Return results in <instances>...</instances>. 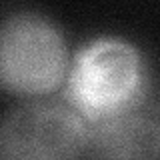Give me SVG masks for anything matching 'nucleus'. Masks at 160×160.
Instances as JSON below:
<instances>
[{
  "instance_id": "obj_3",
  "label": "nucleus",
  "mask_w": 160,
  "mask_h": 160,
  "mask_svg": "<svg viewBox=\"0 0 160 160\" xmlns=\"http://www.w3.org/2000/svg\"><path fill=\"white\" fill-rule=\"evenodd\" d=\"M86 142V120L58 102H30L0 120V158H78Z\"/></svg>"
},
{
  "instance_id": "obj_2",
  "label": "nucleus",
  "mask_w": 160,
  "mask_h": 160,
  "mask_svg": "<svg viewBox=\"0 0 160 160\" xmlns=\"http://www.w3.org/2000/svg\"><path fill=\"white\" fill-rule=\"evenodd\" d=\"M66 70V42L50 20L16 12L0 22V90L16 96L50 94Z\"/></svg>"
},
{
  "instance_id": "obj_1",
  "label": "nucleus",
  "mask_w": 160,
  "mask_h": 160,
  "mask_svg": "<svg viewBox=\"0 0 160 160\" xmlns=\"http://www.w3.org/2000/svg\"><path fill=\"white\" fill-rule=\"evenodd\" d=\"M144 64L138 50L124 40L102 38L74 56L66 100L86 122H100L134 110L144 98Z\"/></svg>"
},
{
  "instance_id": "obj_4",
  "label": "nucleus",
  "mask_w": 160,
  "mask_h": 160,
  "mask_svg": "<svg viewBox=\"0 0 160 160\" xmlns=\"http://www.w3.org/2000/svg\"><path fill=\"white\" fill-rule=\"evenodd\" d=\"M88 158H160V122L134 110L114 114L88 128Z\"/></svg>"
}]
</instances>
